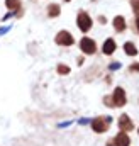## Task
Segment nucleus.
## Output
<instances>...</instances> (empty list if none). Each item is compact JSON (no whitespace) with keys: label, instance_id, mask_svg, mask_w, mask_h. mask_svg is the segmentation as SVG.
<instances>
[{"label":"nucleus","instance_id":"nucleus-1","mask_svg":"<svg viewBox=\"0 0 139 146\" xmlns=\"http://www.w3.org/2000/svg\"><path fill=\"white\" fill-rule=\"evenodd\" d=\"M78 27L83 31V33H87L90 27H92V19L88 17V14H85V12H80V15H78Z\"/></svg>","mask_w":139,"mask_h":146},{"label":"nucleus","instance_id":"nucleus-2","mask_svg":"<svg viewBox=\"0 0 139 146\" xmlns=\"http://www.w3.org/2000/svg\"><path fill=\"white\" fill-rule=\"evenodd\" d=\"M80 46H81V51H83V53H87V54H93V53H95V49H97L95 41H93V39H90V37H83V39H81V42H80Z\"/></svg>","mask_w":139,"mask_h":146},{"label":"nucleus","instance_id":"nucleus-3","mask_svg":"<svg viewBox=\"0 0 139 146\" xmlns=\"http://www.w3.org/2000/svg\"><path fill=\"white\" fill-rule=\"evenodd\" d=\"M107 126H109V119H102V117H97V119L92 122V127H93V131H97V133L107 131Z\"/></svg>","mask_w":139,"mask_h":146},{"label":"nucleus","instance_id":"nucleus-4","mask_svg":"<svg viewBox=\"0 0 139 146\" xmlns=\"http://www.w3.org/2000/svg\"><path fill=\"white\" fill-rule=\"evenodd\" d=\"M56 42H58V44H61V46H70V44H73V37H71L70 33L61 31V33L56 36Z\"/></svg>","mask_w":139,"mask_h":146},{"label":"nucleus","instance_id":"nucleus-5","mask_svg":"<svg viewBox=\"0 0 139 146\" xmlns=\"http://www.w3.org/2000/svg\"><path fill=\"white\" fill-rule=\"evenodd\" d=\"M126 104V92L119 87V88H115V92H114V106H124Z\"/></svg>","mask_w":139,"mask_h":146},{"label":"nucleus","instance_id":"nucleus-6","mask_svg":"<svg viewBox=\"0 0 139 146\" xmlns=\"http://www.w3.org/2000/svg\"><path fill=\"white\" fill-rule=\"evenodd\" d=\"M119 127H120L122 131H131V129L134 127L132 122H131V119H129V115H126V114L120 115V119H119Z\"/></svg>","mask_w":139,"mask_h":146},{"label":"nucleus","instance_id":"nucleus-7","mask_svg":"<svg viewBox=\"0 0 139 146\" xmlns=\"http://www.w3.org/2000/svg\"><path fill=\"white\" fill-rule=\"evenodd\" d=\"M129 143H131V139L126 133H119L115 136V146H129Z\"/></svg>","mask_w":139,"mask_h":146},{"label":"nucleus","instance_id":"nucleus-8","mask_svg":"<svg viewBox=\"0 0 139 146\" xmlns=\"http://www.w3.org/2000/svg\"><path fill=\"white\" fill-rule=\"evenodd\" d=\"M115 51V42H114V39H107L104 44V53L105 54H112Z\"/></svg>","mask_w":139,"mask_h":146},{"label":"nucleus","instance_id":"nucleus-9","mask_svg":"<svg viewBox=\"0 0 139 146\" xmlns=\"http://www.w3.org/2000/svg\"><path fill=\"white\" fill-rule=\"evenodd\" d=\"M114 27H115L117 31H124V29H126V21H124V17L117 15V17L114 19Z\"/></svg>","mask_w":139,"mask_h":146},{"label":"nucleus","instance_id":"nucleus-10","mask_svg":"<svg viewBox=\"0 0 139 146\" xmlns=\"http://www.w3.org/2000/svg\"><path fill=\"white\" fill-rule=\"evenodd\" d=\"M124 51H126L127 54H131V56H136V54H138V49H136V46H134L132 42H126V44H124Z\"/></svg>","mask_w":139,"mask_h":146},{"label":"nucleus","instance_id":"nucleus-11","mask_svg":"<svg viewBox=\"0 0 139 146\" xmlns=\"http://www.w3.org/2000/svg\"><path fill=\"white\" fill-rule=\"evenodd\" d=\"M48 12H49V15H51V17H56V15L60 14V7H58V5H51Z\"/></svg>","mask_w":139,"mask_h":146},{"label":"nucleus","instance_id":"nucleus-12","mask_svg":"<svg viewBox=\"0 0 139 146\" xmlns=\"http://www.w3.org/2000/svg\"><path fill=\"white\" fill-rule=\"evenodd\" d=\"M7 7L12 9V10L17 9V7H19V0H7Z\"/></svg>","mask_w":139,"mask_h":146},{"label":"nucleus","instance_id":"nucleus-13","mask_svg":"<svg viewBox=\"0 0 139 146\" xmlns=\"http://www.w3.org/2000/svg\"><path fill=\"white\" fill-rule=\"evenodd\" d=\"M58 72L61 73V75H66V73H70V68L65 66V65H60V66H58Z\"/></svg>","mask_w":139,"mask_h":146},{"label":"nucleus","instance_id":"nucleus-14","mask_svg":"<svg viewBox=\"0 0 139 146\" xmlns=\"http://www.w3.org/2000/svg\"><path fill=\"white\" fill-rule=\"evenodd\" d=\"M132 9H134V12L139 15V0H136V2H132Z\"/></svg>","mask_w":139,"mask_h":146},{"label":"nucleus","instance_id":"nucleus-15","mask_svg":"<svg viewBox=\"0 0 139 146\" xmlns=\"http://www.w3.org/2000/svg\"><path fill=\"white\" fill-rule=\"evenodd\" d=\"M131 70H139V65H132V66H131Z\"/></svg>","mask_w":139,"mask_h":146},{"label":"nucleus","instance_id":"nucleus-16","mask_svg":"<svg viewBox=\"0 0 139 146\" xmlns=\"http://www.w3.org/2000/svg\"><path fill=\"white\" fill-rule=\"evenodd\" d=\"M138 29H139V17H138Z\"/></svg>","mask_w":139,"mask_h":146},{"label":"nucleus","instance_id":"nucleus-17","mask_svg":"<svg viewBox=\"0 0 139 146\" xmlns=\"http://www.w3.org/2000/svg\"><path fill=\"white\" fill-rule=\"evenodd\" d=\"M66 2H70V0H66Z\"/></svg>","mask_w":139,"mask_h":146}]
</instances>
